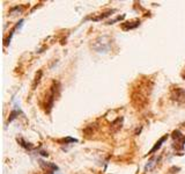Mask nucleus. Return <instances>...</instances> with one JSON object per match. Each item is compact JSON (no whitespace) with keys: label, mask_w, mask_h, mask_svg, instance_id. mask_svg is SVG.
Masks as SVG:
<instances>
[{"label":"nucleus","mask_w":185,"mask_h":174,"mask_svg":"<svg viewBox=\"0 0 185 174\" xmlns=\"http://www.w3.org/2000/svg\"><path fill=\"white\" fill-rule=\"evenodd\" d=\"M171 97L177 102H185V90L182 88H176L172 90Z\"/></svg>","instance_id":"obj_1"},{"label":"nucleus","mask_w":185,"mask_h":174,"mask_svg":"<svg viewBox=\"0 0 185 174\" xmlns=\"http://www.w3.org/2000/svg\"><path fill=\"white\" fill-rule=\"evenodd\" d=\"M172 138L175 139V142L177 143V146H178V149H183L184 147V144H185V136L184 135H182L178 130H176V131H174L172 133Z\"/></svg>","instance_id":"obj_2"},{"label":"nucleus","mask_w":185,"mask_h":174,"mask_svg":"<svg viewBox=\"0 0 185 174\" xmlns=\"http://www.w3.org/2000/svg\"><path fill=\"white\" fill-rule=\"evenodd\" d=\"M167 138H168V136L165 135V136H163L162 138L160 139V140H158V143L155 144V146H154V147H153V149H152V150H151V152H149V154H152V153H154V152H155L156 150H158V149L161 147V145H162V143H163V142H164V140H165V139H167Z\"/></svg>","instance_id":"obj_3"},{"label":"nucleus","mask_w":185,"mask_h":174,"mask_svg":"<svg viewBox=\"0 0 185 174\" xmlns=\"http://www.w3.org/2000/svg\"><path fill=\"white\" fill-rule=\"evenodd\" d=\"M184 78H185V74H184Z\"/></svg>","instance_id":"obj_4"}]
</instances>
